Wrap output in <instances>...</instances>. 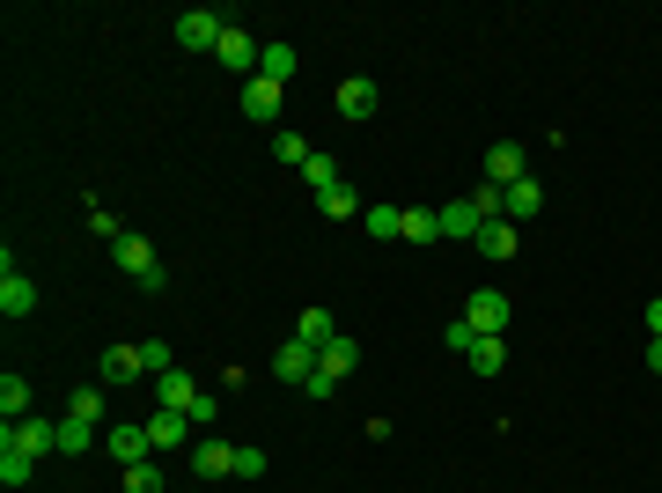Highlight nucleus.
Wrapping results in <instances>:
<instances>
[{
	"label": "nucleus",
	"mask_w": 662,
	"mask_h": 493,
	"mask_svg": "<svg viewBox=\"0 0 662 493\" xmlns=\"http://www.w3.org/2000/svg\"><path fill=\"white\" fill-rule=\"evenodd\" d=\"M111 258H119V273H133L140 287H148V295H162V258H155L148 236H133V229H125L119 244H111Z\"/></svg>",
	"instance_id": "nucleus-1"
},
{
	"label": "nucleus",
	"mask_w": 662,
	"mask_h": 493,
	"mask_svg": "<svg viewBox=\"0 0 662 493\" xmlns=\"http://www.w3.org/2000/svg\"><path fill=\"white\" fill-rule=\"evenodd\" d=\"M103 449H111L119 464H148V457H155L148 420H111V428H103Z\"/></svg>",
	"instance_id": "nucleus-2"
},
{
	"label": "nucleus",
	"mask_w": 662,
	"mask_h": 493,
	"mask_svg": "<svg viewBox=\"0 0 662 493\" xmlns=\"http://www.w3.org/2000/svg\"><path fill=\"white\" fill-rule=\"evenodd\" d=\"M221 30H229V15H213V8H184V15H177V45H184V52H213Z\"/></svg>",
	"instance_id": "nucleus-3"
},
{
	"label": "nucleus",
	"mask_w": 662,
	"mask_h": 493,
	"mask_svg": "<svg viewBox=\"0 0 662 493\" xmlns=\"http://www.w3.org/2000/svg\"><path fill=\"white\" fill-rule=\"evenodd\" d=\"M464 324H471L479 340H501V324H508V295H501V287H479V295L464 303Z\"/></svg>",
	"instance_id": "nucleus-4"
},
{
	"label": "nucleus",
	"mask_w": 662,
	"mask_h": 493,
	"mask_svg": "<svg viewBox=\"0 0 662 493\" xmlns=\"http://www.w3.org/2000/svg\"><path fill=\"white\" fill-rule=\"evenodd\" d=\"M213 60H221V66H236V74H258L266 45H258V37L243 30V23H229V30H221V45H213Z\"/></svg>",
	"instance_id": "nucleus-5"
},
{
	"label": "nucleus",
	"mask_w": 662,
	"mask_h": 493,
	"mask_svg": "<svg viewBox=\"0 0 662 493\" xmlns=\"http://www.w3.org/2000/svg\"><path fill=\"white\" fill-rule=\"evenodd\" d=\"M538 214H544V185H538V177H515V185L501 192V221L523 229V221H538Z\"/></svg>",
	"instance_id": "nucleus-6"
},
{
	"label": "nucleus",
	"mask_w": 662,
	"mask_h": 493,
	"mask_svg": "<svg viewBox=\"0 0 662 493\" xmlns=\"http://www.w3.org/2000/svg\"><path fill=\"white\" fill-rule=\"evenodd\" d=\"M140 375H148V354H140V346H103L96 383H140Z\"/></svg>",
	"instance_id": "nucleus-7"
},
{
	"label": "nucleus",
	"mask_w": 662,
	"mask_h": 493,
	"mask_svg": "<svg viewBox=\"0 0 662 493\" xmlns=\"http://www.w3.org/2000/svg\"><path fill=\"white\" fill-rule=\"evenodd\" d=\"M0 442H15L23 457H45V449H60V428L30 412V420H8V434H0Z\"/></svg>",
	"instance_id": "nucleus-8"
},
{
	"label": "nucleus",
	"mask_w": 662,
	"mask_h": 493,
	"mask_svg": "<svg viewBox=\"0 0 662 493\" xmlns=\"http://www.w3.org/2000/svg\"><path fill=\"white\" fill-rule=\"evenodd\" d=\"M280 96H287L280 82L250 74V82H243V119H250V125H272V119H280Z\"/></svg>",
	"instance_id": "nucleus-9"
},
{
	"label": "nucleus",
	"mask_w": 662,
	"mask_h": 493,
	"mask_svg": "<svg viewBox=\"0 0 662 493\" xmlns=\"http://www.w3.org/2000/svg\"><path fill=\"white\" fill-rule=\"evenodd\" d=\"M192 471H199V479H236V449L213 442V434H199V442H192Z\"/></svg>",
	"instance_id": "nucleus-10"
},
{
	"label": "nucleus",
	"mask_w": 662,
	"mask_h": 493,
	"mask_svg": "<svg viewBox=\"0 0 662 493\" xmlns=\"http://www.w3.org/2000/svg\"><path fill=\"white\" fill-rule=\"evenodd\" d=\"M515 177H530V162H523V148H515V140H501V148H486V185H493V192H508Z\"/></svg>",
	"instance_id": "nucleus-11"
},
{
	"label": "nucleus",
	"mask_w": 662,
	"mask_h": 493,
	"mask_svg": "<svg viewBox=\"0 0 662 493\" xmlns=\"http://www.w3.org/2000/svg\"><path fill=\"white\" fill-rule=\"evenodd\" d=\"M376 103H383V96H376V82H368V74H354V82H339V119H376Z\"/></svg>",
	"instance_id": "nucleus-12"
},
{
	"label": "nucleus",
	"mask_w": 662,
	"mask_h": 493,
	"mask_svg": "<svg viewBox=\"0 0 662 493\" xmlns=\"http://www.w3.org/2000/svg\"><path fill=\"white\" fill-rule=\"evenodd\" d=\"M37 309V287L15 273V258H8V273H0V317H30Z\"/></svg>",
	"instance_id": "nucleus-13"
},
{
	"label": "nucleus",
	"mask_w": 662,
	"mask_h": 493,
	"mask_svg": "<svg viewBox=\"0 0 662 493\" xmlns=\"http://www.w3.org/2000/svg\"><path fill=\"white\" fill-rule=\"evenodd\" d=\"M148 434H155V449H184V442H192V412H170V405H155Z\"/></svg>",
	"instance_id": "nucleus-14"
},
{
	"label": "nucleus",
	"mask_w": 662,
	"mask_h": 493,
	"mask_svg": "<svg viewBox=\"0 0 662 493\" xmlns=\"http://www.w3.org/2000/svg\"><path fill=\"white\" fill-rule=\"evenodd\" d=\"M272 375H280V383H309V375H317V354H309L302 340H287L280 354H272Z\"/></svg>",
	"instance_id": "nucleus-15"
},
{
	"label": "nucleus",
	"mask_w": 662,
	"mask_h": 493,
	"mask_svg": "<svg viewBox=\"0 0 662 493\" xmlns=\"http://www.w3.org/2000/svg\"><path fill=\"white\" fill-rule=\"evenodd\" d=\"M192 398H199V383L184 369H162L155 375V405H170V412H192Z\"/></svg>",
	"instance_id": "nucleus-16"
},
{
	"label": "nucleus",
	"mask_w": 662,
	"mask_h": 493,
	"mask_svg": "<svg viewBox=\"0 0 662 493\" xmlns=\"http://www.w3.org/2000/svg\"><path fill=\"white\" fill-rule=\"evenodd\" d=\"M295 340L309 346V354H324V346L339 340V324H331V309H302V317H295Z\"/></svg>",
	"instance_id": "nucleus-17"
},
{
	"label": "nucleus",
	"mask_w": 662,
	"mask_h": 493,
	"mask_svg": "<svg viewBox=\"0 0 662 493\" xmlns=\"http://www.w3.org/2000/svg\"><path fill=\"white\" fill-rule=\"evenodd\" d=\"M479 229H486L479 199H450V207H442V236H471V244H479Z\"/></svg>",
	"instance_id": "nucleus-18"
},
{
	"label": "nucleus",
	"mask_w": 662,
	"mask_h": 493,
	"mask_svg": "<svg viewBox=\"0 0 662 493\" xmlns=\"http://www.w3.org/2000/svg\"><path fill=\"white\" fill-rule=\"evenodd\" d=\"M397 244H442V207H405V236Z\"/></svg>",
	"instance_id": "nucleus-19"
},
{
	"label": "nucleus",
	"mask_w": 662,
	"mask_h": 493,
	"mask_svg": "<svg viewBox=\"0 0 662 493\" xmlns=\"http://www.w3.org/2000/svg\"><path fill=\"white\" fill-rule=\"evenodd\" d=\"M317 369H324L331 383H339V375H354V369H361V346H354V340H346V332H339V340H331L324 354H317Z\"/></svg>",
	"instance_id": "nucleus-20"
},
{
	"label": "nucleus",
	"mask_w": 662,
	"mask_h": 493,
	"mask_svg": "<svg viewBox=\"0 0 662 493\" xmlns=\"http://www.w3.org/2000/svg\"><path fill=\"white\" fill-rule=\"evenodd\" d=\"M515 244H523V229H515V221H486V229H479V250H486V258H515Z\"/></svg>",
	"instance_id": "nucleus-21"
},
{
	"label": "nucleus",
	"mask_w": 662,
	"mask_h": 493,
	"mask_svg": "<svg viewBox=\"0 0 662 493\" xmlns=\"http://www.w3.org/2000/svg\"><path fill=\"white\" fill-rule=\"evenodd\" d=\"M317 207H324L331 221H354V214H361V192H354V185H346V177H339V185H331V192H317Z\"/></svg>",
	"instance_id": "nucleus-22"
},
{
	"label": "nucleus",
	"mask_w": 662,
	"mask_h": 493,
	"mask_svg": "<svg viewBox=\"0 0 662 493\" xmlns=\"http://www.w3.org/2000/svg\"><path fill=\"white\" fill-rule=\"evenodd\" d=\"M368 236H383V244H397V236H405V207H391V199H376V207H368Z\"/></svg>",
	"instance_id": "nucleus-23"
},
{
	"label": "nucleus",
	"mask_w": 662,
	"mask_h": 493,
	"mask_svg": "<svg viewBox=\"0 0 662 493\" xmlns=\"http://www.w3.org/2000/svg\"><path fill=\"white\" fill-rule=\"evenodd\" d=\"M66 412H74V420H89V428H103V383H74Z\"/></svg>",
	"instance_id": "nucleus-24"
},
{
	"label": "nucleus",
	"mask_w": 662,
	"mask_h": 493,
	"mask_svg": "<svg viewBox=\"0 0 662 493\" xmlns=\"http://www.w3.org/2000/svg\"><path fill=\"white\" fill-rule=\"evenodd\" d=\"M295 45H266V60H258V74H266V82H280V89H287V82H295Z\"/></svg>",
	"instance_id": "nucleus-25"
},
{
	"label": "nucleus",
	"mask_w": 662,
	"mask_h": 493,
	"mask_svg": "<svg viewBox=\"0 0 662 493\" xmlns=\"http://www.w3.org/2000/svg\"><path fill=\"white\" fill-rule=\"evenodd\" d=\"M96 442H103V434H96L89 420H74V412L60 420V457H82V449H96Z\"/></svg>",
	"instance_id": "nucleus-26"
},
{
	"label": "nucleus",
	"mask_w": 662,
	"mask_h": 493,
	"mask_svg": "<svg viewBox=\"0 0 662 493\" xmlns=\"http://www.w3.org/2000/svg\"><path fill=\"white\" fill-rule=\"evenodd\" d=\"M272 155H280V162H295V170H302V162H309L317 148H309V133H295V125H280V133H272Z\"/></svg>",
	"instance_id": "nucleus-27"
},
{
	"label": "nucleus",
	"mask_w": 662,
	"mask_h": 493,
	"mask_svg": "<svg viewBox=\"0 0 662 493\" xmlns=\"http://www.w3.org/2000/svg\"><path fill=\"white\" fill-rule=\"evenodd\" d=\"M0 412L8 420H30V383L23 375H0Z\"/></svg>",
	"instance_id": "nucleus-28"
},
{
	"label": "nucleus",
	"mask_w": 662,
	"mask_h": 493,
	"mask_svg": "<svg viewBox=\"0 0 662 493\" xmlns=\"http://www.w3.org/2000/svg\"><path fill=\"white\" fill-rule=\"evenodd\" d=\"M464 361H471V375H501V369H508V346H501V340H479Z\"/></svg>",
	"instance_id": "nucleus-29"
},
{
	"label": "nucleus",
	"mask_w": 662,
	"mask_h": 493,
	"mask_svg": "<svg viewBox=\"0 0 662 493\" xmlns=\"http://www.w3.org/2000/svg\"><path fill=\"white\" fill-rule=\"evenodd\" d=\"M125 493H170V479H162V464H125Z\"/></svg>",
	"instance_id": "nucleus-30"
},
{
	"label": "nucleus",
	"mask_w": 662,
	"mask_h": 493,
	"mask_svg": "<svg viewBox=\"0 0 662 493\" xmlns=\"http://www.w3.org/2000/svg\"><path fill=\"white\" fill-rule=\"evenodd\" d=\"M30 471H37V457H23L15 442H0V479L8 486H30Z\"/></svg>",
	"instance_id": "nucleus-31"
},
{
	"label": "nucleus",
	"mask_w": 662,
	"mask_h": 493,
	"mask_svg": "<svg viewBox=\"0 0 662 493\" xmlns=\"http://www.w3.org/2000/svg\"><path fill=\"white\" fill-rule=\"evenodd\" d=\"M302 177H309V192H331V185H339V162H331V155H309Z\"/></svg>",
	"instance_id": "nucleus-32"
},
{
	"label": "nucleus",
	"mask_w": 662,
	"mask_h": 493,
	"mask_svg": "<svg viewBox=\"0 0 662 493\" xmlns=\"http://www.w3.org/2000/svg\"><path fill=\"white\" fill-rule=\"evenodd\" d=\"M89 229H96V236H103V244H119V236H125V229H119V214H111V207H89Z\"/></svg>",
	"instance_id": "nucleus-33"
},
{
	"label": "nucleus",
	"mask_w": 662,
	"mask_h": 493,
	"mask_svg": "<svg viewBox=\"0 0 662 493\" xmlns=\"http://www.w3.org/2000/svg\"><path fill=\"white\" fill-rule=\"evenodd\" d=\"M442 346H450V354H471V346H479V332H471V324H464V317H456L450 332H442Z\"/></svg>",
	"instance_id": "nucleus-34"
},
{
	"label": "nucleus",
	"mask_w": 662,
	"mask_h": 493,
	"mask_svg": "<svg viewBox=\"0 0 662 493\" xmlns=\"http://www.w3.org/2000/svg\"><path fill=\"white\" fill-rule=\"evenodd\" d=\"M213 420H221V398L199 391V398H192V428H213Z\"/></svg>",
	"instance_id": "nucleus-35"
},
{
	"label": "nucleus",
	"mask_w": 662,
	"mask_h": 493,
	"mask_svg": "<svg viewBox=\"0 0 662 493\" xmlns=\"http://www.w3.org/2000/svg\"><path fill=\"white\" fill-rule=\"evenodd\" d=\"M236 479H266V449H236Z\"/></svg>",
	"instance_id": "nucleus-36"
},
{
	"label": "nucleus",
	"mask_w": 662,
	"mask_h": 493,
	"mask_svg": "<svg viewBox=\"0 0 662 493\" xmlns=\"http://www.w3.org/2000/svg\"><path fill=\"white\" fill-rule=\"evenodd\" d=\"M140 354H148V375H162V369H177V361H170V346H162V340H148V346H140Z\"/></svg>",
	"instance_id": "nucleus-37"
},
{
	"label": "nucleus",
	"mask_w": 662,
	"mask_h": 493,
	"mask_svg": "<svg viewBox=\"0 0 662 493\" xmlns=\"http://www.w3.org/2000/svg\"><path fill=\"white\" fill-rule=\"evenodd\" d=\"M648 332H655V340H662V295H655V303H648Z\"/></svg>",
	"instance_id": "nucleus-38"
},
{
	"label": "nucleus",
	"mask_w": 662,
	"mask_h": 493,
	"mask_svg": "<svg viewBox=\"0 0 662 493\" xmlns=\"http://www.w3.org/2000/svg\"><path fill=\"white\" fill-rule=\"evenodd\" d=\"M648 369H655V375H662V340H648Z\"/></svg>",
	"instance_id": "nucleus-39"
}]
</instances>
